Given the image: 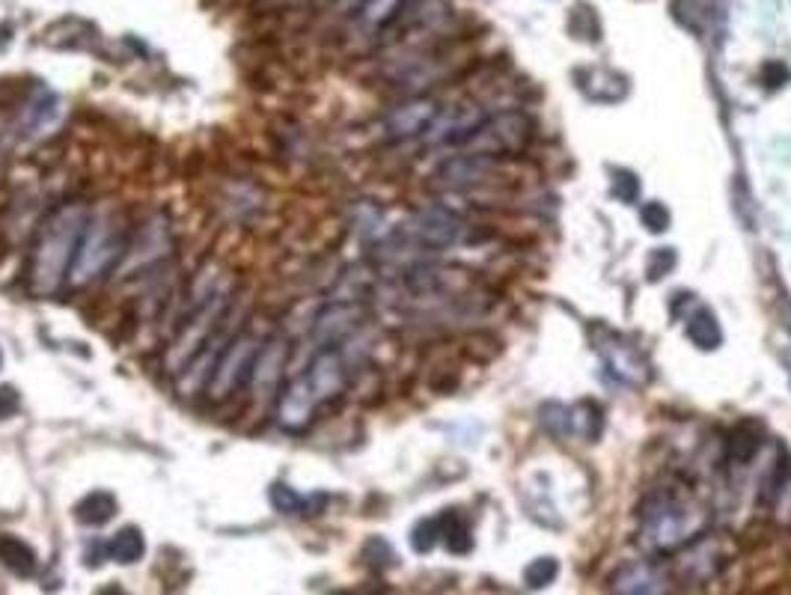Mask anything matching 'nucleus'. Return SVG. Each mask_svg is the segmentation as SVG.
<instances>
[{
	"mask_svg": "<svg viewBox=\"0 0 791 595\" xmlns=\"http://www.w3.org/2000/svg\"><path fill=\"white\" fill-rule=\"evenodd\" d=\"M708 528V509L672 488L655 492L640 512V545L648 554H676L700 540Z\"/></svg>",
	"mask_w": 791,
	"mask_h": 595,
	"instance_id": "f257e3e1",
	"label": "nucleus"
},
{
	"mask_svg": "<svg viewBox=\"0 0 791 595\" xmlns=\"http://www.w3.org/2000/svg\"><path fill=\"white\" fill-rule=\"evenodd\" d=\"M87 224V209L78 202L57 209L45 221L42 233L36 238L34 257H30V286L36 295H54L63 281H69V271H72Z\"/></svg>",
	"mask_w": 791,
	"mask_h": 595,
	"instance_id": "f03ea898",
	"label": "nucleus"
},
{
	"mask_svg": "<svg viewBox=\"0 0 791 595\" xmlns=\"http://www.w3.org/2000/svg\"><path fill=\"white\" fill-rule=\"evenodd\" d=\"M226 307H230V293L226 289H214L197 303V310L188 315V322L182 325L178 337L173 339V346L168 351V367L173 372H182L188 367L190 360L197 358L209 339L214 337V331L223 325V315H226Z\"/></svg>",
	"mask_w": 791,
	"mask_h": 595,
	"instance_id": "7ed1b4c3",
	"label": "nucleus"
},
{
	"mask_svg": "<svg viewBox=\"0 0 791 595\" xmlns=\"http://www.w3.org/2000/svg\"><path fill=\"white\" fill-rule=\"evenodd\" d=\"M116 257H120V238H116L113 224L108 218H92L84 230V236H81L78 253H75L72 271H69V283L84 286V283L96 281Z\"/></svg>",
	"mask_w": 791,
	"mask_h": 595,
	"instance_id": "20e7f679",
	"label": "nucleus"
},
{
	"mask_svg": "<svg viewBox=\"0 0 791 595\" xmlns=\"http://www.w3.org/2000/svg\"><path fill=\"white\" fill-rule=\"evenodd\" d=\"M530 144V120L524 113L509 111V113H497V116H485L482 125L470 135V140L465 147L473 152V156H485V158H503V156H515Z\"/></svg>",
	"mask_w": 791,
	"mask_h": 595,
	"instance_id": "39448f33",
	"label": "nucleus"
},
{
	"mask_svg": "<svg viewBox=\"0 0 791 595\" xmlns=\"http://www.w3.org/2000/svg\"><path fill=\"white\" fill-rule=\"evenodd\" d=\"M468 230L470 226L461 218L446 212V209H423V212H417L408 224L401 226L399 236L405 241H411V248L437 253V250L461 245L468 238Z\"/></svg>",
	"mask_w": 791,
	"mask_h": 595,
	"instance_id": "423d86ee",
	"label": "nucleus"
},
{
	"mask_svg": "<svg viewBox=\"0 0 791 595\" xmlns=\"http://www.w3.org/2000/svg\"><path fill=\"white\" fill-rule=\"evenodd\" d=\"M259 348H262V343H259L257 334H238L235 339H230L226 348L221 351L218 363H214L212 379L206 384L209 396H214V399H230L250 379Z\"/></svg>",
	"mask_w": 791,
	"mask_h": 595,
	"instance_id": "0eeeda50",
	"label": "nucleus"
},
{
	"mask_svg": "<svg viewBox=\"0 0 791 595\" xmlns=\"http://www.w3.org/2000/svg\"><path fill=\"white\" fill-rule=\"evenodd\" d=\"M595 348H598V355L607 363L610 375H616L619 382L634 384L636 387V384H643L648 379V367L643 355L628 339L619 337L616 331H610V327H602V337H598V346Z\"/></svg>",
	"mask_w": 791,
	"mask_h": 595,
	"instance_id": "6e6552de",
	"label": "nucleus"
},
{
	"mask_svg": "<svg viewBox=\"0 0 791 595\" xmlns=\"http://www.w3.org/2000/svg\"><path fill=\"white\" fill-rule=\"evenodd\" d=\"M614 595H669V578L658 562H631L614 574Z\"/></svg>",
	"mask_w": 791,
	"mask_h": 595,
	"instance_id": "1a4fd4ad",
	"label": "nucleus"
},
{
	"mask_svg": "<svg viewBox=\"0 0 791 595\" xmlns=\"http://www.w3.org/2000/svg\"><path fill=\"white\" fill-rule=\"evenodd\" d=\"M437 113H441V108H437V101L432 99H413L408 101V104H399V108L387 116V123H384L387 137H393V140H408V137L425 135L429 125L437 120Z\"/></svg>",
	"mask_w": 791,
	"mask_h": 595,
	"instance_id": "9d476101",
	"label": "nucleus"
},
{
	"mask_svg": "<svg viewBox=\"0 0 791 595\" xmlns=\"http://www.w3.org/2000/svg\"><path fill=\"white\" fill-rule=\"evenodd\" d=\"M316 405H319V399L312 394L307 375H298V379L283 391V396H280V408H277L280 426L289 429V432H301V429H307L310 426L312 414H316Z\"/></svg>",
	"mask_w": 791,
	"mask_h": 595,
	"instance_id": "9b49d317",
	"label": "nucleus"
},
{
	"mask_svg": "<svg viewBox=\"0 0 791 595\" xmlns=\"http://www.w3.org/2000/svg\"><path fill=\"white\" fill-rule=\"evenodd\" d=\"M307 375V382H310L312 394L319 402H327V399H334V396L343 394V387H346V363L339 358V351L334 348H322L316 358H312L310 370L304 372Z\"/></svg>",
	"mask_w": 791,
	"mask_h": 595,
	"instance_id": "f8f14e48",
	"label": "nucleus"
},
{
	"mask_svg": "<svg viewBox=\"0 0 791 595\" xmlns=\"http://www.w3.org/2000/svg\"><path fill=\"white\" fill-rule=\"evenodd\" d=\"M494 173V158H485V156H456L444 161L435 173V182L437 185H444V188H470V185H480L485 182Z\"/></svg>",
	"mask_w": 791,
	"mask_h": 595,
	"instance_id": "ddd939ff",
	"label": "nucleus"
},
{
	"mask_svg": "<svg viewBox=\"0 0 791 595\" xmlns=\"http://www.w3.org/2000/svg\"><path fill=\"white\" fill-rule=\"evenodd\" d=\"M360 319H363V307H357V303H334V307H327L319 319H316V331H312V337L316 343H322L324 348H331L334 343L339 339H346L357 325H360Z\"/></svg>",
	"mask_w": 791,
	"mask_h": 595,
	"instance_id": "4468645a",
	"label": "nucleus"
},
{
	"mask_svg": "<svg viewBox=\"0 0 791 595\" xmlns=\"http://www.w3.org/2000/svg\"><path fill=\"white\" fill-rule=\"evenodd\" d=\"M283 363H286V343L283 339H271V343L259 348L257 363H254V372H250V384H254L257 396H265L268 391H274V384L280 382V372H283Z\"/></svg>",
	"mask_w": 791,
	"mask_h": 595,
	"instance_id": "2eb2a0df",
	"label": "nucleus"
},
{
	"mask_svg": "<svg viewBox=\"0 0 791 595\" xmlns=\"http://www.w3.org/2000/svg\"><path fill=\"white\" fill-rule=\"evenodd\" d=\"M60 120H63V101L54 92H39L24 111V125H27L30 137L51 135Z\"/></svg>",
	"mask_w": 791,
	"mask_h": 595,
	"instance_id": "dca6fc26",
	"label": "nucleus"
},
{
	"mask_svg": "<svg viewBox=\"0 0 791 595\" xmlns=\"http://www.w3.org/2000/svg\"><path fill=\"white\" fill-rule=\"evenodd\" d=\"M168 245H170L168 224L152 221V224L144 230V236L137 238V245H134V250L128 253V259H125L123 271L128 274V271H134V269H144V265H149V262H158V259L168 253Z\"/></svg>",
	"mask_w": 791,
	"mask_h": 595,
	"instance_id": "f3484780",
	"label": "nucleus"
},
{
	"mask_svg": "<svg viewBox=\"0 0 791 595\" xmlns=\"http://www.w3.org/2000/svg\"><path fill=\"white\" fill-rule=\"evenodd\" d=\"M0 562L18 578H34L36 569H39L36 550L12 533H0Z\"/></svg>",
	"mask_w": 791,
	"mask_h": 595,
	"instance_id": "a211bd4d",
	"label": "nucleus"
},
{
	"mask_svg": "<svg viewBox=\"0 0 791 595\" xmlns=\"http://www.w3.org/2000/svg\"><path fill=\"white\" fill-rule=\"evenodd\" d=\"M714 542H693V548L691 550H684L681 554V560H679V569L681 574L688 578V581H705V578H712L720 566L717 562H708V560H720V554H714Z\"/></svg>",
	"mask_w": 791,
	"mask_h": 595,
	"instance_id": "6ab92c4d",
	"label": "nucleus"
},
{
	"mask_svg": "<svg viewBox=\"0 0 791 595\" xmlns=\"http://www.w3.org/2000/svg\"><path fill=\"white\" fill-rule=\"evenodd\" d=\"M113 516H116V497L111 492H101V488L99 492H89L87 497H81L78 506H75V518L81 524H87V528H101Z\"/></svg>",
	"mask_w": 791,
	"mask_h": 595,
	"instance_id": "aec40b11",
	"label": "nucleus"
},
{
	"mask_svg": "<svg viewBox=\"0 0 791 595\" xmlns=\"http://www.w3.org/2000/svg\"><path fill=\"white\" fill-rule=\"evenodd\" d=\"M688 337L696 348H703V351H714V348L724 346V331H720V322H717V315L703 307V310H696V313L688 319Z\"/></svg>",
	"mask_w": 791,
	"mask_h": 595,
	"instance_id": "412c9836",
	"label": "nucleus"
},
{
	"mask_svg": "<svg viewBox=\"0 0 791 595\" xmlns=\"http://www.w3.org/2000/svg\"><path fill=\"white\" fill-rule=\"evenodd\" d=\"M104 550H108L111 560L123 562V566H132V562H137L146 554L144 533L137 528L116 530L111 540H108V545H104Z\"/></svg>",
	"mask_w": 791,
	"mask_h": 595,
	"instance_id": "4be33fe9",
	"label": "nucleus"
},
{
	"mask_svg": "<svg viewBox=\"0 0 791 595\" xmlns=\"http://www.w3.org/2000/svg\"><path fill=\"white\" fill-rule=\"evenodd\" d=\"M441 540L449 548V554H470V548H473V536H470L468 521L458 516V512H453V509L441 516Z\"/></svg>",
	"mask_w": 791,
	"mask_h": 595,
	"instance_id": "5701e85b",
	"label": "nucleus"
},
{
	"mask_svg": "<svg viewBox=\"0 0 791 595\" xmlns=\"http://www.w3.org/2000/svg\"><path fill=\"white\" fill-rule=\"evenodd\" d=\"M271 506L283 512V516H307V509H310V500L304 495H298L292 485L286 483H277L271 488Z\"/></svg>",
	"mask_w": 791,
	"mask_h": 595,
	"instance_id": "b1692460",
	"label": "nucleus"
},
{
	"mask_svg": "<svg viewBox=\"0 0 791 595\" xmlns=\"http://www.w3.org/2000/svg\"><path fill=\"white\" fill-rule=\"evenodd\" d=\"M559 574V562L554 557H539L524 569V584L530 590H545L557 581Z\"/></svg>",
	"mask_w": 791,
	"mask_h": 595,
	"instance_id": "393cba45",
	"label": "nucleus"
},
{
	"mask_svg": "<svg viewBox=\"0 0 791 595\" xmlns=\"http://www.w3.org/2000/svg\"><path fill=\"white\" fill-rule=\"evenodd\" d=\"M758 435H750L747 429L741 426L732 435V441H726V456H729V461H736V464H747L753 456H756V449H758Z\"/></svg>",
	"mask_w": 791,
	"mask_h": 595,
	"instance_id": "a878e982",
	"label": "nucleus"
},
{
	"mask_svg": "<svg viewBox=\"0 0 791 595\" xmlns=\"http://www.w3.org/2000/svg\"><path fill=\"white\" fill-rule=\"evenodd\" d=\"M437 542H441V516L423 518V521L411 530V548L417 550V554H429Z\"/></svg>",
	"mask_w": 791,
	"mask_h": 595,
	"instance_id": "bb28decb",
	"label": "nucleus"
},
{
	"mask_svg": "<svg viewBox=\"0 0 791 595\" xmlns=\"http://www.w3.org/2000/svg\"><path fill=\"white\" fill-rule=\"evenodd\" d=\"M672 269H676V250L672 248L652 250V257H648L646 265L648 281H664Z\"/></svg>",
	"mask_w": 791,
	"mask_h": 595,
	"instance_id": "cd10ccee",
	"label": "nucleus"
},
{
	"mask_svg": "<svg viewBox=\"0 0 791 595\" xmlns=\"http://www.w3.org/2000/svg\"><path fill=\"white\" fill-rule=\"evenodd\" d=\"M614 194L622 202L640 200V179L631 170H614Z\"/></svg>",
	"mask_w": 791,
	"mask_h": 595,
	"instance_id": "c85d7f7f",
	"label": "nucleus"
},
{
	"mask_svg": "<svg viewBox=\"0 0 791 595\" xmlns=\"http://www.w3.org/2000/svg\"><path fill=\"white\" fill-rule=\"evenodd\" d=\"M640 218H643V224H646L648 233H664V230L669 226V221H672V218H669L667 206L658 200L646 202V206H643V212H640Z\"/></svg>",
	"mask_w": 791,
	"mask_h": 595,
	"instance_id": "c756f323",
	"label": "nucleus"
},
{
	"mask_svg": "<svg viewBox=\"0 0 791 595\" xmlns=\"http://www.w3.org/2000/svg\"><path fill=\"white\" fill-rule=\"evenodd\" d=\"M774 512H777L780 524H791V473L774 492Z\"/></svg>",
	"mask_w": 791,
	"mask_h": 595,
	"instance_id": "7c9ffc66",
	"label": "nucleus"
},
{
	"mask_svg": "<svg viewBox=\"0 0 791 595\" xmlns=\"http://www.w3.org/2000/svg\"><path fill=\"white\" fill-rule=\"evenodd\" d=\"M18 411V394L12 387H0V420H10Z\"/></svg>",
	"mask_w": 791,
	"mask_h": 595,
	"instance_id": "2f4dec72",
	"label": "nucleus"
},
{
	"mask_svg": "<svg viewBox=\"0 0 791 595\" xmlns=\"http://www.w3.org/2000/svg\"><path fill=\"white\" fill-rule=\"evenodd\" d=\"M96 595H128V593H125L123 586L108 584V586H101V590H99V593H96Z\"/></svg>",
	"mask_w": 791,
	"mask_h": 595,
	"instance_id": "473e14b6",
	"label": "nucleus"
},
{
	"mask_svg": "<svg viewBox=\"0 0 791 595\" xmlns=\"http://www.w3.org/2000/svg\"><path fill=\"white\" fill-rule=\"evenodd\" d=\"M331 595H351V593H343V590H336V593H331Z\"/></svg>",
	"mask_w": 791,
	"mask_h": 595,
	"instance_id": "72a5a7b5",
	"label": "nucleus"
},
{
	"mask_svg": "<svg viewBox=\"0 0 791 595\" xmlns=\"http://www.w3.org/2000/svg\"><path fill=\"white\" fill-rule=\"evenodd\" d=\"M0 367H3V351H0Z\"/></svg>",
	"mask_w": 791,
	"mask_h": 595,
	"instance_id": "f704fd0d",
	"label": "nucleus"
}]
</instances>
